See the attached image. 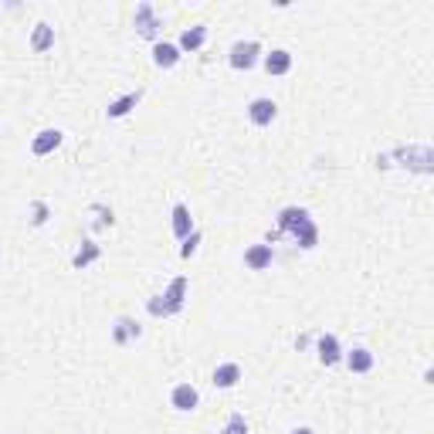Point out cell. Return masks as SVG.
<instances>
[{"mask_svg":"<svg viewBox=\"0 0 434 434\" xmlns=\"http://www.w3.org/2000/svg\"><path fill=\"white\" fill-rule=\"evenodd\" d=\"M278 224H282V231H292V235L299 237L302 248H316L319 231H316V224H313V217H309V210H302V207H285L282 217H278Z\"/></svg>","mask_w":434,"mask_h":434,"instance_id":"6da1fadb","label":"cell"},{"mask_svg":"<svg viewBox=\"0 0 434 434\" xmlns=\"http://www.w3.org/2000/svg\"><path fill=\"white\" fill-rule=\"evenodd\" d=\"M258 55H262V44H258V41H237L235 48H231V68L248 72V68L258 61Z\"/></svg>","mask_w":434,"mask_h":434,"instance_id":"7a4b0ae2","label":"cell"},{"mask_svg":"<svg viewBox=\"0 0 434 434\" xmlns=\"http://www.w3.org/2000/svg\"><path fill=\"white\" fill-rule=\"evenodd\" d=\"M163 299V309H166V316H173V313H180L184 309V302H187V278H173L170 285H166V292L159 295Z\"/></svg>","mask_w":434,"mask_h":434,"instance_id":"3957f363","label":"cell"},{"mask_svg":"<svg viewBox=\"0 0 434 434\" xmlns=\"http://www.w3.org/2000/svg\"><path fill=\"white\" fill-rule=\"evenodd\" d=\"M136 31L150 41L159 38V17H157V10H153V3H139L136 7Z\"/></svg>","mask_w":434,"mask_h":434,"instance_id":"277c9868","label":"cell"},{"mask_svg":"<svg viewBox=\"0 0 434 434\" xmlns=\"http://www.w3.org/2000/svg\"><path fill=\"white\" fill-rule=\"evenodd\" d=\"M170 404L177 407V411H197V404H200V394L190 387V384H177L173 391H170Z\"/></svg>","mask_w":434,"mask_h":434,"instance_id":"5b68a950","label":"cell"},{"mask_svg":"<svg viewBox=\"0 0 434 434\" xmlns=\"http://www.w3.org/2000/svg\"><path fill=\"white\" fill-rule=\"evenodd\" d=\"M272 244H251L248 251H244V265L251 268V272H265L268 265H272Z\"/></svg>","mask_w":434,"mask_h":434,"instance_id":"8992f818","label":"cell"},{"mask_svg":"<svg viewBox=\"0 0 434 434\" xmlns=\"http://www.w3.org/2000/svg\"><path fill=\"white\" fill-rule=\"evenodd\" d=\"M275 116H278V106L272 99H255V102L248 106V119H251L255 126H268Z\"/></svg>","mask_w":434,"mask_h":434,"instance_id":"52a82bcc","label":"cell"},{"mask_svg":"<svg viewBox=\"0 0 434 434\" xmlns=\"http://www.w3.org/2000/svg\"><path fill=\"white\" fill-rule=\"evenodd\" d=\"M112 339H116V346H129L132 339H139V322L129 316H119L112 326Z\"/></svg>","mask_w":434,"mask_h":434,"instance_id":"ba28073f","label":"cell"},{"mask_svg":"<svg viewBox=\"0 0 434 434\" xmlns=\"http://www.w3.org/2000/svg\"><path fill=\"white\" fill-rule=\"evenodd\" d=\"M61 139H65V136H61L58 129H44V132H38V136H34V143H31V153H34V157H48V153H55V150L61 146Z\"/></svg>","mask_w":434,"mask_h":434,"instance_id":"9c48e42d","label":"cell"},{"mask_svg":"<svg viewBox=\"0 0 434 434\" xmlns=\"http://www.w3.org/2000/svg\"><path fill=\"white\" fill-rule=\"evenodd\" d=\"M237 380H241V366L237 363H221L214 370V387H221V391H231Z\"/></svg>","mask_w":434,"mask_h":434,"instance_id":"30bf717a","label":"cell"},{"mask_svg":"<svg viewBox=\"0 0 434 434\" xmlns=\"http://www.w3.org/2000/svg\"><path fill=\"white\" fill-rule=\"evenodd\" d=\"M153 61H157L159 68H173V65L180 61V48L170 44V41H157V48H153Z\"/></svg>","mask_w":434,"mask_h":434,"instance_id":"8fae6325","label":"cell"},{"mask_svg":"<svg viewBox=\"0 0 434 434\" xmlns=\"http://www.w3.org/2000/svg\"><path fill=\"white\" fill-rule=\"evenodd\" d=\"M319 359L326 363V366H333V363H339L343 359V353H339V339L336 336H319Z\"/></svg>","mask_w":434,"mask_h":434,"instance_id":"7c38bea8","label":"cell"},{"mask_svg":"<svg viewBox=\"0 0 434 434\" xmlns=\"http://www.w3.org/2000/svg\"><path fill=\"white\" fill-rule=\"evenodd\" d=\"M190 231H194V221H190V207H187V204H177V207H173V235L184 241V237L190 235Z\"/></svg>","mask_w":434,"mask_h":434,"instance_id":"4fadbf2b","label":"cell"},{"mask_svg":"<svg viewBox=\"0 0 434 434\" xmlns=\"http://www.w3.org/2000/svg\"><path fill=\"white\" fill-rule=\"evenodd\" d=\"M288 68H292V55H288V51L265 55V72H268V75H288Z\"/></svg>","mask_w":434,"mask_h":434,"instance_id":"5bb4252c","label":"cell"},{"mask_svg":"<svg viewBox=\"0 0 434 434\" xmlns=\"http://www.w3.org/2000/svg\"><path fill=\"white\" fill-rule=\"evenodd\" d=\"M139 106V92H129V95H122V99H116V102H109V119H122V116H129L132 109Z\"/></svg>","mask_w":434,"mask_h":434,"instance_id":"9a60e30c","label":"cell"},{"mask_svg":"<svg viewBox=\"0 0 434 434\" xmlns=\"http://www.w3.org/2000/svg\"><path fill=\"white\" fill-rule=\"evenodd\" d=\"M346 366H350L353 373H370V370H373V353L363 350V346H356L353 353L346 356Z\"/></svg>","mask_w":434,"mask_h":434,"instance_id":"2e32d148","label":"cell"},{"mask_svg":"<svg viewBox=\"0 0 434 434\" xmlns=\"http://www.w3.org/2000/svg\"><path fill=\"white\" fill-rule=\"evenodd\" d=\"M204 41H207V28H187L184 34H180V51H197L204 48Z\"/></svg>","mask_w":434,"mask_h":434,"instance_id":"e0dca14e","label":"cell"},{"mask_svg":"<svg viewBox=\"0 0 434 434\" xmlns=\"http://www.w3.org/2000/svg\"><path fill=\"white\" fill-rule=\"evenodd\" d=\"M51 44H55V28H51V24H38L34 34H31V48L41 55V51H48Z\"/></svg>","mask_w":434,"mask_h":434,"instance_id":"ac0fdd59","label":"cell"},{"mask_svg":"<svg viewBox=\"0 0 434 434\" xmlns=\"http://www.w3.org/2000/svg\"><path fill=\"white\" fill-rule=\"evenodd\" d=\"M99 255H102V248H99V244H92V241H85L79 251H75L72 265H75V268H88V265H92V262H95Z\"/></svg>","mask_w":434,"mask_h":434,"instance_id":"d6986e66","label":"cell"},{"mask_svg":"<svg viewBox=\"0 0 434 434\" xmlns=\"http://www.w3.org/2000/svg\"><path fill=\"white\" fill-rule=\"evenodd\" d=\"M221 434H248V421H244V414H231Z\"/></svg>","mask_w":434,"mask_h":434,"instance_id":"ffe728a7","label":"cell"},{"mask_svg":"<svg viewBox=\"0 0 434 434\" xmlns=\"http://www.w3.org/2000/svg\"><path fill=\"white\" fill-rule=\"evenodd\" d=\"M197 244H200V231L194 228L190 235L184 237V248H180V258H190V255H197Z\"/></svg>","mask_w":434,"mask_h":434,"instance_id":"44dd1931","label":"cell"},{"mask_svg":"<svg viewBox=\"0 0 434 434\" xmlns=\"http://www.w3.org/2000/svg\"><path fill=\"white\" fill-rule=\"evenodd\" d=\"M44 221H48V204H41V200H38V204H34V224L41 228Z\"/></svg>","mask_w":434,"mask_h":434,"instance_id":"7402d4cb","label":"cell"},{"mask_svg":"<svg viewBox=\"0 0 434 434\" xmlns=\"http://www.w3.org/2000/svg\"><path fill=\"white\" fill-rule=\"evenodd\" d=\"M146 309H150V316H166V309H163V299H150V306H146Z\"/></svg>","mask_w":434,"mask_h":434,"instance_id":"603a6c76","label":"cell"},{"mask_svg":"<svg viewBox=\"0 0 434 434\" xmlns=\"http://www.w3.org/2000/svg\"><path fill=\"white\" fill-rule=\"evenodd\" d=\"M292 434H313V431H309V428H295Z\"/></svg>","mask_w":434,"mask_h":434,"instance_id":"cb8c5ba5","label":"cell"}]
</instances>
